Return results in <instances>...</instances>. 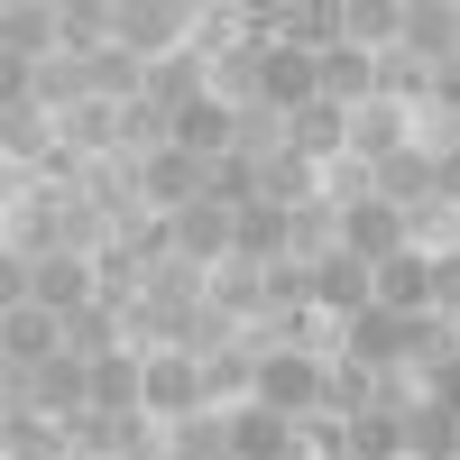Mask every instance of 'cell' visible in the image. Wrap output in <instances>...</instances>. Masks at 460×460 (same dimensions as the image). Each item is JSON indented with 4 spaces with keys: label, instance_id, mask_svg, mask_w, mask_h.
<instances>
[{
    "label": "cell",
    "instance_id": "4dcf8cb0",
    "mask_svg": "<svg viewBox=\"0 0 460 460\" xmlns=\"http://www.w3.org/2000/svg\"><path fill=\"white\" fill-rule=\"evenodd\" d=\"M433 314H460V249L433 258Z\"/></svg>",
    "mask_w": 460,
    "mask_h": 460
},
{
    "label": "cell",
    "instance_id": "7c38bea8",
    "mask_svg": "<svg viewBox=\"0 0 460 460\" xmlns=\"http://www.w3.org/2000/svg\"><path fill=\"white\" fill-rule=\"evenodd\" d=\"M368 184H377V203H387V212H424V203H433V147L405 138L387 166H368Z\"/></svg>",
    "mask_w": 460,
    "mask_h": 460
},
{
    "label": "cell",
    "instance_id": "6da1fadb",
    "mask_svg": "<svg viewBox=\"0 0 460 460\" xmlns=\"http://www.w3.org/2000/svg\"><path fill=\"white\" fill-rule=\"evenodd\" d=\"M249 396L267 414H286V424H314V414L332 405V359H314V350H267Z\"/></svg>",
    "mask_w": 460,
    "mask_h": 460
},
{
    "label": "cell",
    "instance_id": "cb8c5ba5",
    "mask_svg": "<svg viewBox=\"0 0 460 460\" xmlns=\"http://www.w3.org/2000/svg\"><path fill=\"white\" fill-rule=\"evenodd\" d=\"M230 138H240V111L221 93L194 102V111H175V147H194V157H230Z\"/></svg>",
    "mask_w": 460,
    "mask_h": 460
},
{
    "label": "cell",
    "instance_id": "7a4b0ae2",
    "mask_svg": "<svg viewBox=\"0 0 460 460\" xmlns=\"http://www.w3.org/2000/svg\"><path fill=\"white\" fill-rule=\"evenodd\" d=\"M203 37V10H184V0H120V47L138 56V65H166V56H184Z\"/></svg>",
    "mask_w": 460,
    "mask_h": 460
},
{
    "label": "cell",
    "instance_id": "d6a6232c",
    "mask_svg": "<svg viewBox=\"0 0 460 460\" xmlns=\"http://www.w3.org/2000/svg\"><path fill=\"white\" fill-rule=\"evenodd\" d=\"M157 460H184V451H157Z\"/></svg>",
    "mask_w": 460,
    "mask_h": 460
},
{
    "label": "cell",
    "instance_id": "4fadbf2b",
    "mask_svg": "<svg viewBox=\"0 0 460 460\" xmlns=\"http://www.w3.org/2000/svg\"><path fill=\"white\" fill-rule=\"evenodd\" d=\"M341 212H350V221H341V249H350V258H368V267H387L396 249H414L405 240V212H387V203H341Z\"/></svg>",
    "mask_w": 460,
    "mask_h": 460
},
{
    "label": "cell",
    "instance_id": "e0dca14e",
    "mask_svg": "<svg viewBox=\"0 0 460 460\" xmlns=\"http://www.w3.org/2000/svg\"><path fill=\"white\" fill-rule=\"evenodd\" d=\"M0 147H10V166H56L65 147H56V111L47 102H0Z\"/></svg>",
    "mask_w": 460,
    "mask_h": 460
},
{
    "label": "cell",
    "instance_id": "ffe728a7",
    "mask_svg": "<svg viewBox=\"0 0 460 460\" xmlns=\"http://www.w3.org/2000/svg\"><path fill=\"white\" fill-rule=\"evenodd\" d=\"M377 304H387V314H433V258L396 249L387 267H377Z\"/></svg>",
    "mask_w": 460,
    "mask_h": 460
},
{
    "label": "cell",
    "instance_id": "603a6c76",
    "mask_svg": "<svg viewBox=\"0 0 460 460\" xmlns=\"http://www.w3.org/2000/svg\"><path fill=\"white\" fill-rule=\"evenodd\" d=\"M120 332H129V304H84V314H65V350L74 359H111V350H120Z\"/></svg>",
    "mask_w": 460,
    "mask_h": 460
},
{
    "label": "cell",
    "instance_id": "44dd1931",
    "mask_svg": "<svg viewBox=\"0 0 460 460\" xmlns=\"http://www.w3.org/2000/svg\"><path fill=\"white\" fill-rule=\"evenodd\" d=\"M396 147H405V111H396L387 93L359 102V111H350V157H359V166H387Z\"/></svg>",
    "mask_w": 460,
    "mask_h": 460
},
{
    "label": "cell",
    "instance_id": "8992f818",
    "mask_svg": "<svg viewBox=\"0 0 460 460\" xmlns=\"http://www.w3.org/2000/svg\"><path fill=\"white\" fill-rule=\"evenodd\" d=\"M147 414H157V424L212 414V396H203V359H194V350H147Z\"/></svg>",
    "mask_w": 460,
    "mask_h": 460
},
{
    "label": "cell",
    "instance_id": "9c48e42d",
    "mask_svg": "<svg viewBox=\"0 0 460 460\" xmlns=\"http://www.w3.org/2000/svg\"><path fill=\"white\" fill-rule=\"evenodd\" d=\"M258 102H267V111H286V120H295V111H314V102H323V74H314V56L267 47V56H258Z\"/></svg>",
    "mask_w": 460,
    "mask_h": 460
},
{
    "label": "cell",
    "instance_id": "8fae6325",
    "mask_svg": "<svg viewBox=\"0 0 460 460\" xmlns=\"http://www.w3.org/2000/svg\"><path fill=\"white\" fill-rule=\"evenodd\" d=\"M0 47H10L19 65L65 56V10H47V0H10V10H0Z\"/></svg>",
    "mask_w": 460,
    "mask_h": 460
},
{
    "label": "cell",
    "instance_id": "5b68a950",
    "mask_svg": "<svg viewBox=\"0 0 460 460\" xmlns=\"http://www.w3.org/2000/svg\"><path fill=\"white\" fill-rule=\"evenodd\" d=\"M10 405H37L47 424H74V414H93V359H74V350L37 359V368H28V396H10Z\"/></svg>",
    "mask_w": 460,
    "mask_h": 460
},
{
    "label": "cell",
    "instance_id": "9a60e30c",
    "mask_svg": "<svg viewBox=\"0 0 460 460\" xmlns=\"http://www.w3.org/2000/svg\"><path fill=\"white\" fill-rule=\"evenodd\" d=\"M341 47L350 56H396L405 47V0H341Z\"/></svg>",
    "mask_w": 460,
    "mask_h": 460
},
{
    "label": "cell",
    "instance_id": "1f68e13d",
    "mask_svg": "<svg viewBox=\"0 0 460 460\" xmlns=\"http://www.w3.org/2000/svg\"><path fill=\"white\" fill-rule=\"evenodd\" d=\"M424 396H433V405H451V414H460V350H451V359H442V368H433V377H424Z\"/></svg>",
    "mask_w": 460,
    "mask_h": 460
},
{
    "label": "cell",
    "instance_id": "d6986e66",
    "mask_svg": "<svg viewBox=\"0 0 460 460\" xmlns=\"http://www.w3.org/2000/svg\"><path fill=\"white\" fill-rule=\"evenodd\" d=\"M147 102H157V111H194V102H212V56L184 47V56H166V65H147Z\"/></svg>",
    "mask_w": 460,
    "mask_h": 460
},
{
    "label": "cell",
    "instance_id": "4316f807",
    "mask_svg": "<svg viewBox=\"0 0 460 460\" xmlns=\"http://www.w3.org/2000/svg\"><path fill=\"white\" fill-rule=\"evenodd\" d=\"M405 451H414V460H451V451H460V414L433 405V396L405 405Z\"/></svg>",
    "mask_w": 460,
    "mask_h": 460
},
{
    "label": "cell",
    "instance_id": "d4e9b609",
    "mask_svg": "<svg viewBox=\"0 0 460 460\" xmlns=\"http://www.w3.org/2000/svg\"><path fill=\"white\" fill-rule=\"evenodd\" d=\"M314 74H323V102H341V111L377 102V56H350V47H332V56H314Z\"/></svg>",
    "mask_w": 460,
    "mask_h": 460
},
{
    "label": "cell",
    "instance_id": "30bf717a",
    "mask_svg": "<svg viewBox=\"0 0 460 460\" xmlns=\"http://www.w3.org/2000/svg\"><path fill=\"white\" fill-rule=\"evenodd\" d=\"M405 56L414 65H460V0H405Z\"/></svg>",
    "mask_w": 460,
    "mask_h": 460
},
{
    "label": "cell",
    "instance_id": "277c9868",
    "mask_svg": "<svg viewBox=\"0 0 460 460\" xmlns=\"http://www.w3.org/2000/svg\"><path fill=\"white\" fill-rule=\"evenodd\" d=\"M166 249L175 258H194V267H221V258H240V212L230 203H184V212H166Z\"/></svg>",
    "mask_w": 460,
    "mask_h": 460
},
{
    "label": "cell",
    "instance_id": "7402d4cb",
    "mask_svg": "<svg viewBox=\"0 0 460 460\" xmlns=\"http://www.w3.org/2000/svg\"><path fill=\"white\" fill-rule=\"evenodd\" d=\"M295 157H314V166H341V157H350V111H341V102H314V111H295Z\"/></svg>",
    "mask_w": 460,
    "mask_h": 460
},
{
    "label": "cell",
    "instance_id": "52a82bcc",
    "mask_svg": "<svg viewBox=\"0 0 460 460\" xmlns=\"http://www.w3.org/2000/svg\"><path fill=\"white\" fill-rule=\"evenodd\" d=\"M304 277H314V314H341V323H350V314L377 304V267L350 258V249H332L323 267H304Z\"/></svg>",
    "mask_w": 460,
    "mask_h": 460
},
{
    "label": "cell",
    "instance_id": "836d02e7",
    "mask_svg": "<svg viewBox=\"0 0 460 460\" xmlns=\"http://www.w3.org/2000/svg\"><path fill=\"white\" fill-rule=\"evenodd\" d=\"M451 230H460V212H451Z\"/></svg>",
    "mask_w": 460,
    "mask_h": 460
},
{
    "label": "cell",
    "instance_id": "5bb4252c",
    "mask_svg": "<svg viewBox=\"0 0 460 460\" xmlns=\"http://www.w3.org/2000/svg\"><path fill=\"white\" fill-rule=\"evenodd\" d=\"M304 424H286V414H267L258 396L249 405H230V460H295Z\"/></svg>",
    "mask_w": 460,
    "mask_h": 460
},
{
    "label": "cell",
    "instance_id": "2e32d148",
    "mask_svg": "<svg viewBox=\"0 0 460 460\" xmlns=\"http://www.w3.org/2000/svg\"><path fill=\"white\" fill-rule=\"evenodd\" d=\"M65 350V314H47V304H19V314H0V359L10 368H37Z\"/></svg>",
    "mask_w": 460,
    "mask_h": 460
},
{
    "label": "cell",
    "instance_id": "ba28073f",
    "mask_svg": "<svg viewBox=\"0 0 460 460\" xmlns=\"http://www.w3.org/2000/svg\"><path fill=\"white\" fill-rule=\"evenodd\" d=\"M405 332H414V314L368 304V314L341 323V359H359V368H405Z\"/></svg>",
    "mask_w": 460,
    "mask_h": 460
},
{
    "label": "cell",
    "instance_id": "f546056e",
    "mask_svg": "<svg viewBox=\"0 0 460 460\" xmlns=\"http://www.w3.org/2000/svg\"><path fill=\"white\" fill-rule=\"evenodd\" d=\"M212 203H230V212L267 203V194H258V166H249V157H221V166H212Z\"/></svg>",
    "mask_w": 460,
    "mask_h": 460
},
{
    "label": "cell",
    "instance_id": "f1b7e54d",
    "mask_svg": "<svg viewBox=\"0 0 460 460\" xmlns=\"http://www.w3.org/2000/svg\"><path fill=\"white\" fill-rule=\"evenodd\" d=\"M240 258H249V267H277V258H286V212H277V203H249V212H240Z\"/></svg>",
    "mask_w": 460,
    "mask_h": 460
},
{
    "label": "cell",
    "instance_id": "83f0119b",
    "mask_svg": "<svg viewBox=\"0 0 460 460\" xmlns=\"http://www.w3.org/2000/svg\"><path fill=\"white\" fill-rule=\"evenodd\" d=\"M350 460H405V414H387V405L350 414Z\"/></svg>",
    "mask_w": 460,
    "mask_h": 460
},
{
    "label": "cell",
    "instance_id": "e575fe53",
    "mask_svg": "<svg viewBox=\"0 0 460 460\" xmlns=\"http://www.w3.org/2000/svg\"><path fill=\"white\" fill-rule=\"evenodd\" d=\"M451 332H460V314H451Z\"/></svg>",
    "mask_w": 460,
    "mask_h": 460
},
{
    "label": "cell",
    "instance_id": "484cf974",
    "mask_svg": "<svg viewBox=\"0 0 460 460\" xmlns=\"http://www.w3.org/2000/svg\"><path fill=\"white\" fill-rule=\"evenodd\" d=\"M230 157H249V166L295 157V120H286V111H267V102H249V111H240V138H230Z\"/></svg>",
    "mask_w": 460,
    "mask_h": 460
},
{
    "label": "cell",
    "instance_id": "3957f363",
    "mask_svg": "<svg viewBox=\"0 0 460 460\" xmlns=\"http://www.w3.org/2000/svg\"><path fill=\"white\" fill-rule=\"evenodd\" d=\"M212 166L221 157H194V147H157V157H138V194H147V212H184V203H203L212 194Z\"/></svg>",
    "mask_w": 460,
    "mask_h": 460
},
{
    "label": "cell",
    "instance_id": "ac0fdd59",
    "mask_svg": "<svg viewBox=\"0 0 460 460\" xmlns=\"http://www.w3.org/2000/svg\"><path fill=\"white\" fill-rule=\"evenodd\" d=\"M341 221H350V212H341L332 194L295 203V212H286V258H295V267H323V258L341 249Z\"/></svg>",
    "mask_w": 460,
    "mask_h": 460
}]
</instances>
